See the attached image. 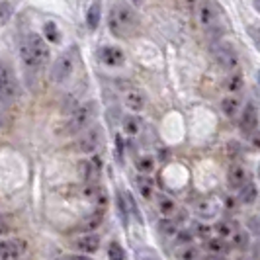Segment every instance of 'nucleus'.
I'll use <instances>...</instances> for the list:
<instances>
[{
	"label": "nucleus",
	"instance_id": "obj_1",
	"mask_svg": "<svg viewBox=\"0 0 260 260\" xmlns=\"http://www.w3.org/2000/svg\"><path fill=\"white\" fill-rule=\"evenodd\" d=\"M108 26H110V31L116 38H129L139 27V16H137V12L131 8L129 4L117 2V4H114V8L110 10Z\"/></svg>",
	"mask_w": 260,
	"mask_h": 260
},
{
	"label": "nucleus",
	"instance_id": "obj_2",
	"mask_svg": "<svg viewBox=\"0 0 260 260\" xmlns=\"http://www.w3.org/2000/svg\"><path fill=\"white\" fill-rule=\"evenodd\" d=\"M20 59L22 63L29 69H41L49 61V47L45 43V39L41 38L39 34H26L24 38L20 39Z\"/></svg>",
	"mask_w": 260,
	"mask_h": 260
},
{
	"label": "nucleus",
	"instance_id": "obj_3",
	"mask_svg": "<svg viewBox=\"0 0 260 260\" xmlns=\"http://www.w3.org/2000/svg\"><path fill=\"white\" fill-rule=\"evenodd\" d=\"M96 112H98V106L96 102H82L77 110L71 114L69 121L65 123V133L67 135H77V133H82L90 127V123L96 117Z\"/></svg>",
	"mask_w": 260,
	"mask_h": 260
},
{
	"label": "nucleus",
	"instance_id": "obj_4",
	"mask_svg": "<svg viewBox=\"0 0 260 260\" xmlns=\"http://www.w3.org/2000/svg\"><path fill=\"white\" fill-rule=\"evenodd\" d=\"M20 96V82L12 69L0 61V100L2 102H14Z\"/></svg>",
	"mask_w": 260,
	"mask_h": 260
},
{
	"label": "nucleus",
	"instance_id": "obj_5",
	"mask_svg": "<svg viewBox=\"0 0 260 260\" xmlns=\"http://www.w3.org/2000/svg\"><path fill=\"white\" fill-rule=\"evenodd\" d=\"M75 59H77V49H69L67 53H63L51 67V80L55 84L65 82L67 78L73 75L75 71Z\"/></svg>",
	"mask_w": 260,
	"mask_h": 260
},
{
	"label": "nucleus",
	"instance_id": "obj_6",
	"mask_svg": "<svg viewBox=\"0 0 260 260\" xmlns=\"http://www.w3.org/2000/svg\"><path fill=\"white\" fill-rule=\"evenodd\" d=\"M219 6L217 2L213 0H202L198 4V10H196V16H198V22L200 26L206 27V29H213L217 26V20H219Z\"/></svg>",
	"mask_w": 260,
	"mask_h": 260
},
{
	"label": "nucleus",
	"instance_id": "obj_7",
	"mask_svg": "<svg viewBox=\"0 0 260 260\" xmlns=\"http://www.w3.org/2000/svg\"><path fill=\"white\" fill-rule=\"evenodd\" d=\"M102 139H104V133H102V127L100 125H90L86 131L80 133L77 141V149L80 153H94L100 145H102Z\"/></svg>",
	"mask_w": 260,
	"mask_h": 260
},
{
	"label": "nucleus",
	"instance_id": "obj_8",
	"mask_svg": "<svg viewBox=\"0 0 260 260\" xmlns=\"http://www.w3.org/2000/svg\"><path fill=\"white\" fill-rule=\"evenodd\" d=\"M213 57H215V63L221 67L223 71H237V67H239L237 51L227 43L213 45Z\"/></svg>",
	"mask_w": 260,
	"mask_h": 260
},
{
	"label": "nucleus",
	"instance_id": "obj_9",
	"mask_svg": "<svg viewBox=\"0 0 260 260\" xmlns=\"http://www.w3.org/2000/svg\"><path fill=\"white\" fill-rule=\"evenodd\" d=\"M239 127H241V133L245 137H250L258 127V110L252 102H248L243 108V114H241V119H239Z\"/></svg>",
	"mask_w": 260,
	"mask_h": 260
},
{
	"label": "nucleus",
	"instance_id": "obj_10",
	"mask_svg": "<svg viewBox=\"0 0 260 260\" xmlns=\"http://www.w3.org/2000/svg\"><path fill=\"white\" fill-rule=\"evenodd\" d=\"M27 250L26 241H0V258L20 260Z\"/></svg>",
	"mask_w": 260,
	"mask_h": 260
},
{
	"label": "nucleus",
	"instance_id": "obj_11",
	"mask_svg": "<svg viewBox=\"0 0 260 260\" xmlns=\"http://www.w3.org/2000/svg\"><path fill=\"white\" fill-rule=\"evenodd\" d=\"M194 211L200 219L209 221V219H213V217L219 213V202H217L215 198H209V196L208 198H200V200L196 202Z\"/></svg>",
	"mask_w": 260,
	"mask_h": 260
},
{
	"label": "nucleus",
	"instance_id": "obj_12",
	"mask_svg": "<svg viewBox=\"0 0 260 260\" xmlns=\"http://www.w3.org/2000/svg\"><path fill=\"white\" fill-rule=\"evenodd\" d=\"M100 61L106 67H121L125 63V53L121 51L119 47H102Z\"/></svg>",
	"mask_w": 260,
	"mask_h": 260
},
{
	"label": "nucleus",
	"instance_id": "obj_13",
	"mask_svg": "<svg viewBox=\"0 0 260 260\" xmlns=\"http://www.w3.org/2000/svg\"><path fill=\"white\" fill-rule=\"evenodd\" d=\"M75 248L80 250V254H92L100 248V237L98 235H82L75 241Z\"/></svg>",
	"mask_w": 260,
	"mask_h": 260
},
{
	"label": "nucleus",
	"instance_id": "obj_14",
	"mask_svg": "<svg viewBox=\"0 0 260 260\" xmlns=\"http://www.w3.org/2000/svg\"><path fill=\"white\" fill-rule=\"evenodd\" d=\"M102 221H104V211L100 209V211L92 213L90 217H86L84 221L78 223L77 231H80V233H84V235H92V231H96V229L102 225Z\"/></svg>",
	"mask_w": 260,
	"mask_h": 260
},
{
	"label": "nucleus",
	"instance_id": "obj_15",
	"mask_svg": "<svg viewBox=\"0 0 260 260\" xmlns=\"http://www.w3.org/2000/svg\"><path fill=\"white\" fill-rule=\"evenodd\" d=\"M227 180H229V186H231V188H239V190H241V188L247 184V170H245V167L233 165V167L229 169Z\"/></svg>",
	"mask_w": 260,
	"mask_h": 260
},
{
	"label": "nucleus",
	"instance_id": "obj_16",
	"mask_svg": "<svg viewBox=\"0 0 260 260\" xmlns=\"http://www.w3.org/2000/svg\"><path fill=\"white\" fill-rule=\"evenodd\" d=\"M147 104V98L141 90H129L125 94V106L129 108L131 112H141Z\"/></svg>",
	"mask_w": 260,
	"mask_h": 260
},
{
	"label": "nucleus",
	"instance_id": "obj_17",
	"mask_svg": "<svg viewBox=\"0 0 260 260\" xmlns=\"http://www.w3.org/2000/svg\"><path fill=\"white\" fill-rule=\"evenodd\" d=\"M221 110L227 117H235L241 112V100L237 96H227V98H223Z\"/></svg>",
	"mask_w": 260,
	"mask_h": 260
},
{
	"label": "nucleus",
	"instance_id": "obj_18",
	"mask_svg": "<svg viewBox=\"0 0 260 260\" xmlns=\"http://www.w3.org/2000/svg\"><path fill=\"white\" fill-rule=\"evenodd\" d=\"M121 127H123V131H125L127 135L135 137V135H139V131H141V119L137 116H125L123 121H121Z\"/></svg>",
	"mask_w": 260,
	"mask_h": 260
},
{
	"label": "nucleus",
	"instance_id": "obj_19",
	"mask_svg": "<svg viewBox=\"0 0 260 260\" xmlns=\"http://www.w3.org/2000/svg\"><path fill=\"white\" fill-rule=\"evenodd\" d=\"M256 196H258V190H256V186L252 182H247L239 190V200H241L243 204H252V202L256 200Z\"/></svg>",
	"mask_w": 260,
	"mask_h": 260
},
{
	"label": "nucleus",
	"instance_id": "obj_20",
	"mask_svg": "<svg viewBox=\"0 0 260 260\" xmlns=\"http://www.w3.org/2000/svg\"><path fill=\"white\" fill-rule=\"evenodd\" d=\"M86 24L90 29H96L98 24H100V4L94 2L90 8H88V14H86Z\"/></svg>",
	"mask_w": 260,
	"mask_h": 260
},
{
	"label": "nucleus",
	"instance_id": "obj_21",
	"mask_svg": "<svg viewBox=\"0 0 260 260\" xmlns=\"http://www.w3.org/2000/svg\"><path fill=\"white\" fill-rule=\"evenodd\" d=\"M158 209H160V213H162L165 217H170V215L176 213V204L170 200L169 196H160V200H158Z\"/></svg>",
	"mask_w": 260,
	"mask_h": 260
},
{
	"label": "nucleus",
	"instance_id": "obj_22",
	"mask_svg": "<svg viewBox=\"0 0 260 260\" xmlns=\"http://www.w3.org/2000/svg\"><path fill=\"white\" fill-rule=\"evenodd\" d=\"M243 82H245V78L241 73H233L231 77L227 78V82H225V88L229 92H239L243 88Z\"/></svg>",
	"mask_w": 260,
	"mask_h": 260
},
{
	"label": "nucleus",
	"instance_id": "obj_23",
	"mask_svg": "<svg viewBox=\"0 0 260 260\" xmlns=\"http://www.w3.org/2000/svg\"><path fill=\"white\" fill-rule=\"evenodd\" d=\"M137 188H139V192H141V196H143L145 200H151L153 198V182L149 178L139 176L137 178Z\"/></svg>",
	"mask_w": 260,
	"mask_h": 260
},
{
	"label": "nucleus",
	"instance_id": "obj_24",
	"mask_svg": "<svg viewBox=\"0 0 260 260\" xmlns=\"http://www.w3.org/2000/svg\"><path fill=\"white\" fill-rule=\"evenodd\" d=\"M135 167H137L139 172L149 174V172H153V169H155V160H153V156H139L137 162H135Z\"/></svg>",
	"mask_w": 260,
	"mask_h": 260
},
{
	"label": "nucleus",
	"instance_id": "obj_25",
	"mask_svg": "<svg viewBox=\"0 0 260 260\" xmlns=\"http://www.w3.org/2000/svg\"><path fill=\"white\" fill-rule=\"evenodd\" d=\"M206 248L211 254H221V252L227 250V243L223 239H209L208 243H206Z\"/></svg>",
	"mask_w": 260,
	"mask_h": 260
},
{
	"label": "nucleus",
	"instance_id": "obj_26",
	"mask_svg": "<svg viewBox=\"0 0 260 260\" xmlns=\"http://www.w3.org/2000/svg\"><path fill=\"white\" fill-rule=\"evenodd\" d=\"M108 256H110V260H125V250H123V247L119 243L114 241L108 247Z\"/></svg>",
	"mask_w": 260,
	"mask_h": 260
},
{
	"label": "nucleus",
	"instance_id": "obj_27",
	"mask_svg": "<svg viewBox=\"0 0 260 260\" xmlns=\"http://www.w3.org/2000/svg\"><path fill=\"white\" fill-rule=\"evenodd\" d=\"M43 34L47 36V39H49L51 43H57V41L61 39V34H59V29H57V26H55L53 22H47V24L43 26Z\"/></svg>",
	"mask_w": 260,
	"mask_h": 260
},
{
	"label": "nucleus",
	"instance_id": "obj_28",
	"mask_svg": "<svg viewBox=\"0 0 260 260\" xmlns=\"http://www.w3.org/2000/svg\"><path fill=\"white\" fill-rule=\"evenodd\" d=\"M125 198V206H127V211H129L131 215L137 219V221H141V215H139V208H137V204H135V200H133V196L131 194H123Z\"/></svg>",
	"mask_w": 260,
	"mask_h": 260
},
{
	"label": "nucleus",
	"instance_id": "obj_29",
	"mask_svg": "<svg viewBox=\"0 0 260 260\" xmlns=\"http://www.w3.org/2000/svg\"><path fill=\"white\" fill-rule=\"evenodd\" d=\"M158 229H160V233H165V235H176L178 233L176 223L170 221V219H162V221L158 223Z\"/></svg>",
	"mask_w": 260,
	"mask_h": 260
},
{
	"label": "nucleus",
	"instance_id": "obj_30",
	"mask_svg": "<svg viewBox=\"0 0 260 260\" xmlns=\"http://www.w3.org/2000/svg\"><path fill=\"white\" fill-rule=\"evenodd\" d=\"M117 209H119V215H121V221L127 223V206H125V198L123 194H117Z\"/></svg>",
	"mask_w": 260,
	"mask_h": 260
},
{
	"label": "nucleus",
	"instance_id": "obj_31",
	"mask_svg": "<svg viewBox=\"0 0 260 260\" xmlns=\"http://www.w3.org/2000/svg\"><path fill=\"white\" fill-rule=\"evenodd\" d=\"M137 260H160V258H158V254H156L155 250L141 248V250H137Z\"/></svg>",
	"mask_w": 260,
	"mask_h": 260
},
{
	"label": "nucleus",
	"instance_id": "obj_32",
	"mask_svg": "<svg viewBox=\"0 0 260 260\" xmlns=\"http://www.w3.org/2000/svg\"><path fill=\"white\" fill-rule=\"evenodd\" d=\"M235 247L237 248H247L248 247V233H245V231H241V233L235 235L233 239Z\"/></svg>",
	"mask_w": 260,
	"mask_h": 260
},
{
	"label": "nucleus",
	"instance_id": "obj_33",
	"mask_svg": "<svg viewBox=\"0 0 260 260\" xmlns=\"http://www.w3.org/2000/svg\"><path fill=\"white\" fill-rule=\"evenodd\" d=\"M176 243H178V245H188V243H192V233H190V231H180V233H176Z\"/></svg>",
	"mask_w": 260,
	"mask_h": 260
},
{
	"label": "nucleus",
	"instance_id": "obj_34",
	"mask_svg": "<svg viewBox=\"0 0 260 260\" xmlns=\"http://www.w3.org/2000/svg\"><path fill=\"white\" fill-rule=\"evenodd\" d=\"M180 258L182 260H196L198 258V248L190 247V248H186V250H182V252H180Z\"/></svg>",
	"mask_w": 260,
	"mask_h": 260
},
{
	"label": "nucleus",
	"instance_id": "obj_35",
	"mask_svg": "<svg viewBox=\"0 0 260 260\" xmlns=\"http://www.w3.org/2000/svg\"><path fill=\"white\" fill-rule=\"evenodd\" d=\"M10 14H12L10 4H8V2H0V18H2V20H8Z\"/></svg>",
	"mask_w": 260,
	"mask_h": 260
},
{
	"label": "nucleus",
	"instance_id": "obj_36",
	"mask_svg": "<svg viewBox=\"0 0 260 260\" xmlns=\"http://www.w3.org/2000/svg\"><path fill=\"white\" fill-rule=\"evenodd\" d=\"M215 229H217V233L221 235V237H227V235H231V227H229L227 223H219Z\"/></svg>",
	"mask_w": 260,
	"mask_h": 260
},
{
	"label": "nucleus",
	"instance_id": "obj_37",
	"mask_svg": "<svg viewBox=\"0 0 260 260\" xmlns=\"http://www.w3.org/2000/svg\"><path fill=\"white\" fill-rule=\"evenodd\" d=\"M8 231H10L8 223H6L4 219H2V217H0V237H6V235H8Z\"/></svg>",
	"mask_w": 260,
	"mask_h": 260
},
{
	"label": "nucleus",
	"instance_id": "obj_38",
	"mask_svg": "<svg viewBox=\"0 0 260 260\" xmlns=\"http://www.w3.org/2000/svg\"><path fill=\"white\" fill-rule=\"evenodd\" d=\"M61 260H92V258L84 256V254H75V256H65V258H61Z\"/></svg>",
	"mask_w": 260,
	"mask_h": 260
},
{
	"label": "nucleus",
	"instance_id": "obj_39",
	"mask_svg": "<svg viewBox=\"0 0 260 260\" xmlns=\"http://www.w3.org/2000/svg\"><path fill=\"white\" fill-rule=\"evenodd\" d=\"M198 227H200V229H198V233H200V235H208L209 231H211L208 225H198Z\"/></svg>",
	"mask_w": 260,
	"mask_h": 260
},
{
	"label": "nucleus",
	"instance_id": "obj_40",
	"mask_svg": "<svg viewBox=\"0 0 260 260\" xmlns=\"http://www.w3.org/2000/svg\"><path fill=\"white\" fill-rule=\"evenodd\" d=\"M202 260H225V258H221V254H211V252H209L208 256H204Z\"/></svg>",
	"mask_w": 260,
	"mask_h": 260
},
{
	"label": "nucleus",
	"instance_id": "obj_41",
	"mask_svg": "<svg viewBox=\"0 0 260 260\" xmlns=\"http://www.w3.org/2000/svg\"><path fill=\"white\" fill-rule=\"evenodd\" d=\"M252 4H254V10H256V12L260 14V0H254Z\"/></svg>",
	"mask_w": 260,
	"mask_h": 260
},
{
	"label": "nucleus",
	"instance_id": "obj_42",
	"mask_svg": "<svg viewBox=\"0 0 260 260\" xmlns=\"http://www.w3.org/2000/svg\"><path fill=\"white\" fill-rule=\"evenodd\" d=\"M254 145H256V147H260V137H254Z\"/></svg>",
	"mask_w": 260,
	"mask_h": 260
},
{
	"label": "nucleus",
	"instance_id": "obj_43",
	"mask_svg": "<svg viewBox=\"0 0 260 260\" xmlns=\"http://www.w3.org/2000/svg\"><path fill=\"white\" fill-rule=\"evenodd\" d=\"M186 2H188V4H196V2H198V0H186Z\"/></svg>",
	"mask_w": 260,
	"mask_h": 260
},
{
	"label": "nucleus",
	"instance_id": "obj_44",
	"mask_svg": "<svg viewBox=\"0 0 260 260\" xmlns=\"http://www.w3.org/2000/svg\"><path fill=\"white\" fill-rule=\"evenodd\" d=\"M131 2H133V4H141V0H131Z\"/></svg>",
	"mask_w": 260,
	"mask_h": 260
},
{
	"label": "nucleus",
	"instance_id": "obj_45",
	"mask_svg": "<svg viewBox=\"0 0 260 260\" xmlns=\"http://www.w3.org/2000/svg\"><path fill=\"white\" fill-rule=\"evenodd\" d=\"M0 119H2V108H0Z\"/></svg>",
	"mask_w": 260,
	"mask_h": 260
},
{
	"label": "nucleus",
	"instance_id": "obj_46",
	"mask_svg": "<svg viewBox=\"0 0 260 260\" xmlns=\"http://www.w3.org/2000/svg\"><path fill=\"white\" fill-rule=\"evenodd\" d=\"M258 82H260V73H258Z\"/></svg>",
	"mask_w": 260,
	"mask_h": 260
},
{
	"label": "nucleus",
	"instance_id": "obj_47",
	"mask_svg": "<svg viewBox=\"0 0 260 260\" xmlns=\"http://www.w3.org/2000/svg\"><path fill=\"white\" fill-rule=\"evenodd\" d=\"M241 260H248V258H241Z\"/></svg>",
	"mask_w": 260,
	"mask_h": 260
}]
</instances>
